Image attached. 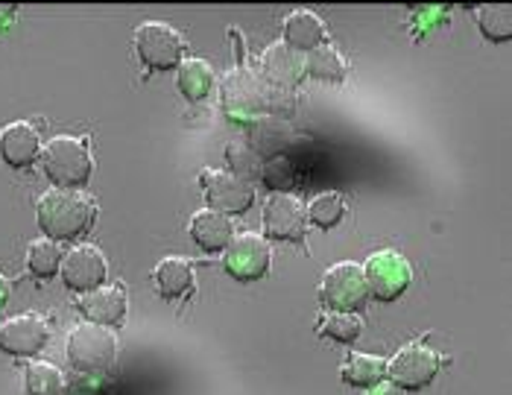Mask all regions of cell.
Here are the masks:
<instances>
[{
    "label": "cell",
    "instance_id": "obj_30",
    "mask_svg": "<svg viewBox=\"0 0 512 395\" xmlns=\"http://www.w3.org/2000/svg\"><path fill=\"white\" fill-rule=\"evenodd\" d=\"M366 395H401V393L395 390L393 384H378V387H372Z\"/></svg>",
    "mask_w": 512,
    "mask_h": 395
},
{
    "label": "cell",
    "instance_id": "obj_29",
    "mask_svg": "<svg viewBox=\"0 0 512 395\" xmlns=\"http://www.w3.org/2000/svg\"><path fill=\"white\" fill-rule=\"evenodd\" d=\"M226 158H229V173L237 176V179H243V182H255V179H261V170H264V161L255 156L246 144H229L226 147Z\"/></svg>",
    "mask_w": 512,
    "mask_h": 395
},
{
    "label": "cell",
    "instance_id": "obj_23",
    "mask_svg": "<svg viewBox=\"0 0 512 395\" xmlns=\"http://www.w3.org/2000/svg\"><path fill=\"white\" fill-rule=\"evenodd\" d=\"M179 88L191 103H202L214 91V71L205 59H185L179 65Z\"/></svg>",
    "mask_w": 512,
    "mask_h": 395
},
{
    "label": "cell",
    "instance_id": "obj_2",
    "mask_svg": "<svg viewBox=\"0 0 512 395\" xmlns=\"http://www.w3.org/2000/svg\"><path fill=\"white\" fill-rule=\"evenodd\" d=\"M41 170L44 176L59 188V191H79L91 173H94V158L88 153L85 141L74 135H56L41 147Z\"/></svg>",
    "mask_w": 512,
    "mask_h": 395
},
{
    "label": "cell",
    "instance_id": "obj_6",
    "mask_svg": "<svg viewBox=\"0 0 512 395\" xmlns=\"http://www.w3.org/2000/svg\"><path fill=\"white\" fill-rule=\"evenodd\" d=\"M319 299L328 311L337 314H355L366 302H369V290H366V278L363 267H357L355 261H340L334 264L322 284H319Z\"/></svg>",
    "mask_w": 512,
    "mask_h": 395
},
{
    "label": "cell",
    "instance_id": "obj_14",
    "mask_svg": "<svg viewBox=\"0 0 512 395\" xmlns=\"http://www.w3.org/2000/svg\"><path fill=\"white\" fill-rule=\"evenodd\" d=\"M79 314L85 316L91 325H103V328H118L126 319L129 311V299H126V290L123 287H112V284H103L91 293H82L77 302Z\"/></svg>",
    "mask_w": 512,
    "mask_h": 395
},
{
    "label": "cell",
    "instance_id": "obj_5",
    "mask_svg": "<svg viewBox=\"0 0 512 395\" xmlns=\"http://www.w3.org/2000/svg\"><path fill=\"white\" fill-rule=\"evenodd\" d=\"M135 53H138L141 65L150 71H173L182 65L185 39L170 24L147 21L135 30Z\"/></svg>",
    "mask_w": 512,
    "mask_h": 395
},
{
    "label": "cell",
    "instance_id": "obj_8",
    "mask_svg": "<svg viewBox=\"0 0 512 395\" xmlns=\"http://www.w3.org/2000/svg\"><path fill=\"white\" fill-rule=\"evenodd\" d=\"M439 366H442V357L436 355L434 349H428L422 343H410L387 363V375H390L395 390L416 393L434 381Z\"/></svg>",
    "mask_w": 512,
    "mask_h": 395
},
{
    "label": "cell",
    "instance_id": "obj_22",
    "mask_svg": "<svg viewBox=\"0 0 512 395\" xmlns=\"http://www.w3.org/2000/svg\"><path fill=\"white\" fill-rule=\"evenodd\" d=\"M384 375H387V360L384 357H375V355H352L346 363H343V381L349 384V387H357V390H363V387H378L381 381H384Z\"/></svg>",
    "mask_w": 512,
    "mask_h": 395
},
{
    "label": "cell",
    "instance_id": "obj_24",
    "mask_svg": "<svg viewBox=\"0 0 512 395\" xmlns=\"http://www.w3.org/2000/svg\"><path fill=\"white\" fill-rule=\"evenodd\" d=\"M24 387H27V395H65L68 393V381H65L62 369H56L53 363H44V360H36V363H30V366H27Z\"/></svg>",
    "mask_w": 512,
    "mask_h": 395
},
{
    "label": "cell",
    "instance_id": "obj_7",
    "mask_svg": "<svg viewBox=\"0 0 512 395\" xmlns=\"http://www.w3.org/2000/svg\"><path fill=\"white\" fill-rule=\"evenodd\" d=\"M363 278H366L369 296H375L378 302H393L410 287L413 270H410V264H407V258L401 252L384 249V252H375L366 261Z\"/></svg>",
    "mask_w": 512,
    "mask_h": 395
},
{
    "label": "cell",
    "instance_id": "obj_17",
    "mask_svg": "<svg viewBox=\"0 0 512 395\" xmlns=\"http://www.w3.org/2000/svg\"><path fill=\"white\" fill-rule=\"evenodd\" d=\"M293 141V132L290 126L281 118H273V115H261V118L249 120V150L255 156L261 158H276L281 156Z\"/></svg>",
    "mask_w": 512,
    "mask_h": 395
},
{
    "label": "cell",
    "instance_id": "obj_25",
    "mask_svg": "<svg viewBox=\"0 0 512 395\" xmlns=\"http://www.w3.org/2000/svg\"><path fill=\"white\" fill-rule=\"evenodd\" d=\"M477 27L489 41H510L512 6L510 3H483V6H477Z\"/></svg>",
    "mask_w": 512,
    "mask_h": 395
},
{
    "label": "cell",
    "instance_id": "obj_4",
    "mask_svg": "<svg viewBox=\"0 0 512 395\" xmlns=\"http://www.w3.org/2000/svg\"><path fill=\"white\" fill-rule=\"evenodd\" d=\"M115 357H118V337H115V331H109L103 325L82 322L68 334V360L77 372L100 375V372L112 369Z\"/></svg>",
    "mask_w": 512,
    "mask_h": 395
},
{
    "label": "cell",
    "instance_id": "obj_26",
    "mask_svg": "<svg viewBox=\"0 0 512 395\" xmlns=\"http://www.w3.org/2000/svg\"><path fill=\"white\" fill-rule=\"evenodd\" d=\"M62 258H65V255H62L59 243L41 237V240H33L30 249H27V270L36 278L56 276L59 267H62Z\"/></svg>",
    "mask_w": 512,
    "mask_h": 395
},
{
    "label": "cell",
    "instance_id": "obj_20",
    "mask_svg": "<svg viewBox=\"0 0 512 395\" xmlns=\"http://www.w3.org/2000/svg\"><path fill=\"white\" fill-rule=\"evenodd\" d=\"M158 296L179 299L194 290V267L185 258H164L153 273Z\"/></svg>",
    "mask_w": 512,
    "mask_h": 395
},
{
    "label": "cell",
    "instance_id": "obj_33",
    "mask_svg": "<svg viewBox=\"0 0 512 395\" xmlns=\"http://www.w3.org/2000/svg\"><path fill=\"white\" fill-rule=\"evenodd\" d=\"M65 395H85V390H71V393H65Z\"/></svg>",
    "mask_w": 512,
    "mask_h": 395
},
{
    "label": "cell",
    "instance_id": "obj_28",
    "mask_svg": "<svg viewBox=\"0 0 512 395\" xmlns=\"http://www.w3.org/2000/svg\"><path fill=\"white\" fill-rule=\"evenodd\" d=\"M308 223H314L319 229H334L343 217H346V199L340 194H319L311 202V208H305Z\"/></svg>",
    "mask_w": 512,
    "mask_h": 395
},
{
    "label": "cell",
    "instance_id": "obj_11",
    "mask_svg": "<svg viewBox=\"0 0 512 395\" xmlns=\"http://www.w3.org/2000/svg\"><path fill=\"white\" fill-rule=\"evenodd\" d=\"M50 340L47 319L39 314H18L0 325V352L12 357H33Z\"/></svg>",
    "mask_w": 512,
    "mask_h": 395
},
{
    "label": "cell",
    "instance_id": "obj_12",
    "mask_svg": "<svg viewBox=\"0 0 512 395\" xmlns=\"http://www.w3.org/2000/svg\"><path fill=\"white\" fill-rule=\"evenodd\" d=\"M264 232L281 243H299L308 232L305 205L290 194H273L264 205Z\"/></svg>",
    "mask_w": 512,
    "mask_h": 395
},
{
    "label": "cell",
    "instance_id": "obj_13",
    "mask_svg": "<svg viewBox=\"0 0 512 395\" xmlns=\"http://www.w3.org/2000/svg\"><path fill=\"white\" fill-rule=\"evenodd\" d=\"M226 270L237 278V281H255V278L267 276L273 252L270 243L261 235H237L229 246H226Z\"/></svg>",
    "mask_w": 512,
    "mask_h": 395
},
{
    "label": "cell",
    "instance_id": "obj_31",
    "mask_svg": "<svg viewBox=\"0 0 512 395\" xmlns=\"http://www.w3.org/2000/svg\"><path fill=\"white\" fill-rule=\"evenodd\" d=\"M6 302H9V281L0 276V308H3Z\"/></svg>",
    "mask_w": 512,
    "mask_h": 395
},
{
    "label": "cell",
    "instance_id": "obj_1",
    "mask_svg": "<svg viewBox=\"0 0 512 395\" xmlns=\"http://www.w3.org/2000/svg\"><path fill=\"white\" fill-rule=\"evenodd\" d=\"M39 229L47 240H77L91 232L97 220V202L82 191H47L36 208Z\"/></svg>",
    "mask_w": 512,
    "mask_h": 395
},
{
    "label": "cell",
    "instance_id": "obj_32",
    "mask_svg": "<svg viewBox=\"0 0 512 395\" xmlns=\"http://www.w3.org/2000/svg\"><path fill=\"white\" fill-rule=\"evenodd\" d=\"M12 12H15V6H12V3H6V6H0V21H6V18H9Z\"/></svg>",
    "mask_w": 512,
    "mask_h": 395
},
{
    "label": "cell",
    "instance_id": "obj_21",
    "mask_svg": "<svg viewBox=\"0 0 512 395\" xmlns=\"http://www.w3.org/2000/svg\"><path fill=\"white\" fill-rule=\"evenodd\" d=\"M305 77L322 79V82H337L340 85L349 77V62H346V56L337 47L322 44V47H316V50H311L305 56Z\"/></svg>",
    "mask_w": 512,
    "mask_h": 395
},
{
    "label": "cell",
    "instance_id": "obj_9",
    "mask_svg": "<svg viewBox=\"0 0 512 395\" xmlns=\"http://www.w3.org/2000/svg\"><path fill=\"white\" fill-rule=\"evenodd\" d=\"M202 188L211 211L217 214H243L255 202V188L243 179L232 176L229 170H205L202 173Z\"/></svg>",
    "mask_w": 512,
    "mask_h": 395
},
{
    "label": "cell",
    "instance_id": "obj_15",
    "mask_svg": "<svg viewBox=\"0 0 512 395\" xmlns=\"http://www.w3.org/2000/svg\"><path fill=\"white\" fill-rule=\"evenodd\" d=\"M261 74H264L261 79L267 85L293 91L305 79V56L296 53V50H290L284 41H278V44L264 50V56H261Z\"/></svg>",
    "mask_w": 512,
    "mask_h": 395
},
{
    "label": "cell",
    "instance_id": "obj_27",
    "mask_svg": "<svg viewBox=\"0 0 512 395\" xmlns=\"http://www.w3.org/2000/svg\"><path fill=\"white\" fill-rule=\"evenodd\" d=\"M322 337H331L337 343H355L363 331V322L357 314H337V311H328V314L319 319V328H316Z\"/></svg>",
    "mask_w": 512,
    "mask_h": 395
},
{
    "label": "cell",
    "instance_id": "obj_18",
    "mask_svg": "<svg viewBox=\"0 0 512 395\" xmlns=\"http://www.w3.org/2000/svg\"><path fill=\"white\" fill-rule=\"evenodd\" d=\"M328 41L325 24L316 18L311 9H296L293 15H287L284 21V44L296 53H311L316 47H322Z\"/></svg>",
    "mask_w": 512,
    "mask_h": 395
},
{
    "label": "cell",
    "instance_id": "obj_3",
    "mask_svg": "<svg viewBox=\"0 0 512 395\" xmlns=\"http://www.w3.org/2000/svg\"><path fill=\"white\" fill-rule=\"evenodd\" d=\"M220 97H223V109L229 112V118L255 120L261 115H270L273 85H267L249 68H235L220 82Z\"/></svg>",
    "mask_w": 512,
    "mask_h": 395
},
{
    "label": "cell",
    "instance_id": "obj_19",
    "mask_svg": "<svg viewBox=\"0 0 512 395\" xmlns=\"http://www.w3.org/2000/svg\"><path fill=\"white\" fill-rule=\"evenodd\" d=\"M191 237L205 252H223L235 240V226L226 214H217L211 208L191 217Z\"/></svg>",
    "mask_w": 512,
    "mask_h": 395
},
{
    "label": "cell",
    "instance_id": "obj_16",
    "mask_svg": "<svg viewBox=\"0 0 512 395\" xmlns=\"http://www.w3.org/2000/svg\"><path fill=\"white\" fill-rule=\"evenodd\" d=\"M41 153V138L36 132V126H30L27 120H15L9 126L0 129V158L15 167L24 170L30 167Z\"/></svg>",
    "mask_w": 512,
    "mask_h": 395
},
{
    "label": "cell",
    "instance_id": "obj_10",
    "mask_svg": "<svg viewBox=\"0 0 512 395\" xmlns=\"http://www.w3.org/2000/svg\"><path fill=\"white\" fill-rule=\"evenodd\" d=\"M62 281L68 290L77 293H91L97 287L106 284L109 278V264L103 258V252L97 246H74L65 258H62Z\"/></svg>",
    "mask_w": 512,
    "mask_h": 395
}]
</instances>
